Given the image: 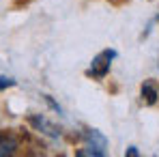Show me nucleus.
I'll return each instance as SVG.
<instances>
[{
  "mask_svg": "<svg viewBox=\"0 0 159 157\" xmlns=\"http://www.w3.org/2000/svg\"><path fill=\"white\" fill-rule=\"evenodd\" d=\"M116 56H118L116 50H101V52L90 60V67H88L86 76H90V78H95V80H103L107 73H110L112 60H114Z\"/></svg>",
  "mask_w": 159,
  "mask_h": 157,
  "instance_id": "f257e3e1",
  "label": "nucleus"
},
{
  "mask_svg": "<svg viewBox=\"0 0 159 157\" xmlns=\"http://www.w3.org/2000/svg\"><path fill=\"white\" fill-rule=\"evenodd\" d=\"M17 138L9 131H0V157H7V155H13L17 151Z\"/></svg>",
  "mask_w": 159,
  "mask_h": 157,
  "instance_id": "f03ea898",
  "label": "nucleus"
},
{
  "mask_svg": "<svg viewBox=\"0 0 159 157\" xmlns=\"http://www.w3.org/2000/svg\"><path fill=\"white\" fill-rule=\"evenodd\" d=\"M30 123H32V127L39 131H43V133H48V136H52V138H58L60 136V129L52 125L45 116H30Z\"/></svg>",
  "mask_w": 159,
  "mask_h": 157,
  "instance_id": "7ed1b4c3",
  "label": "nucleus"
},
{
  "mask_svg": "<svg viewBox=\"0 0 159 157\" xmlns=\"http://www.w3.org/2000/svg\"><path fill=\"white\" fill-rule=\"evenodd\" d=\"M84 138H86V142H88V146H95V149H101V151H106L107 146V138L101 133L99 129H86L84 131Z\"/></svg>",
  "mask_w": 159,
  "mask_h": 157,
  "instance_id": "20e7f679",
  "label": "nucleus"
},
{
  "mask_svg": "<svg viewBox=\"0 0 159 157\" xmlns=\"http://www.w3.org/2000/svg\"><path fill=\"white\" fill-rule=\"evenodd\" d=\"M142 99H144V104H146V105H155V104H157L159 90H157V86H155L153 80H146V82L142 84Z\"/></svg>",
  "mask_w": 159,
  "mask_h": 157,
  "instance_id": "39448f33",
  "label": "nucleus"
},
{
  "mask_svg": "<svg viewBox=\"0 0 159 157\" xmlns=\"http://www.w3.org/2000/svg\"><path fill=\"white\" fill-rule=\"evenodd\" d=\"M75 155H78V157H103V155H106V151L95 149V146H86V149H82V151H75Z\"/></svg>",
  "mask_w": 159,
  "mask_h": 157,
  "instance_id": "423d86ee",
  "label": "nucleus"
},
{
  "mask_svg": "<svg viewBox=\"0 0 159 157\" xmlns=\"http://www.w3.org/2000/svg\"><path fill=\"white\" fill-rule=\"evenodd\" d=\"M9 86H15V80H11V78H0V90H2V88H9Z\"/></svg>",
  "mask_w": 159,
  "mask_h": 157,
  "instance_id": "0eeeda50",
  "label": "nucleus"
},
{
  "mask_svg": "<svg viewBox=\"0 0 159 157\" xmlns=\"http://www.w3.org/2000/svg\"><path fill=\"white\" fill-rule=\"evenodd\" d=\"M125 155H129V157H138V155H140V151H138L135 146H129V149L125 151Z\"/></svg>",
  "mask_w": 159,
  "mask_h": 157,
  "instance_id": "6e6552de",
  "label": "nucleus"
}]
</instances>
